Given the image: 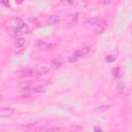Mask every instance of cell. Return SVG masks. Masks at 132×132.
Here are the masks:
<instances>
[{
  "instance_id": "obj_1",
  "label": "cell",
  "mask_w": 132,
  "mask_h": 132,
  "mask_svg": "<svg viewBox=\"0 0 132 132\" xmlns=\"http://www.w3.org/2000/svg\"><path fill=\"white\" fill-rule=\"evenodd\" d=\"M15 22H16V29H18L21 33H23V34H29L30 29H29L28 25L25 24V22H23V21L20 20V19H16Z\"/></svg>"
},
{
  "instance_id": "obj_2",
  "label": "cell",
  "mask_w": 132,
  "mask_h": 132,
  "mask_svg": "<svg viewBox=\"0 0 132 132\" xmlns=\"http://www.w3.org/2000/svg\"><path fill=\"white\" fill-rule=\"evenodd\" d=\"M95 27H96L95 32L97 34H102L105 31V29L107 28V23L105 21H98V23L96 24Z\"/></svg>"
},
{
  "instance_id": "obj_3",
  "label": "cell",
  "mask_w": 132,
  "mask_h": 132,
  "mask_svg": "<svg viewBox=\"0 0 132 132\" xmlns=\"http://www.w3.org/2000/svg\"><path fill=\"white\" fill-rule=\"evenodd\" d=\"M37 46L41 50H44V51H53L55 48V45L53 43H48V42H45V41H37Z\"/></svg>"
},
{
  "instance_id": "obj_4",
  "label": "cell",
  "mask_w": 132,
  "mask_h": 132,
  "mask_svg": "<svg viewBox=\"0 0 132 132\" xmlns=\"http://www.w3.org/2000/svg\"><path fill=\"white\" fill-rule=\"evenodd\" d=\"M75 54L78 56V58H86V57H88L89 55L92 54V48L89 47V46H88V47H84V48H81V50L76 51Z\"/></svg>"
},
{
  "instance_id": "obj_5",
  "label": "cell",
  "mask_w": 132,
  "mask_h": 132,
  "mask_svg": "<svg viewBox=\"0 0 132 132\" xmlns=\"http://www.w3.org/2000/svg\"><path fill=\"white\" fill-rule=\"evenodd\" d=\"M34 71H35L38 75H43V74H46V73L50 71V69H48L46 66H44V65L38 64V65H35Z\"/></svg>"
},
{
  "instance_id": "obj_6",
  "label": "cell",
  "mask_w": 132,
  "mask_h": 132,
  "mask_svg": "<svg viewBox=\"0 0 132 132\" xmlns=\"http://www.w3.org/2000/svg\"><path fill=\"white\" fill-rule=\"evenodd\" d=\"M118 55H119L118 50H112V51H111V52L106 56L105 61H106V62H108V63H111V62H113V61L117 59Z\"/></svg>"
},
{
  "instance_id": "obj_7",
  "label": "cell",
  "mask_w": 132,
  "mask_h": 132,
  "mask_svg": "<svg viewBox=\"0 0 132 132\" xmlns=\"http://www.w3.org/2000/svg\"><path fill=\"white\" fill-rule=\"evenodd\" d=\"M58 22H60V16L57 15V14H54V15H51L47 20H46V23L48 25H53V24H57Z\"/></svg>"
},
{
  "instance_id": "obj_8",
  "label": "cell",
  "mask_w": 132,
  "mask_h": 132,
  "mask_svg": "<svg viewBox=\"0 0 132 132\" xmlns=\"http://www.w3.org/2000/svg\"><path fill=\"white\" fill-rule=\"evenodd\" d=\"M25 43H26V39H25V38L20 37V38H16L14 45H15V47H16V48H22V47L25 45Z\"/></svg>"
},
{
  "instance_id": "obj_9",
  "label": "cell",
  "mask_w": 132,
  "mask_h": 132,
  "mask_svg": "<svg viewBox=\"0 0 132 132\" xmlns=\"http://www.w3.org/2000/svg\"><path fill=\"white\" fill-rule=\"evenodd\" d=\"M51 64H52V66H53L54 68H59L60 66H62L63 62H62V60H61V59L55 58V59H53V60L51 61Z\"/></svg>"
},
{
  "instance_id": "obj_10",
  "label": "cell",
  "mask_w": 132,
  "mask_h": 132,
  "mask_svg": "<svg viewBox=\"0 0 132 132\" xmlns=\"http://www.w3.org/2000/svg\"><path fill=\"white\" fill-rule=\"evenodd\" d=\"M78 59H79V58H78V56H77V55L74 53L73 55H71V56H69V57H68L67 61H68L69 63H74V62H76Z\"/></svg>"
},
{
  "instance_id": "obj_11",
  "label": "cell",
  "mask_w": 132,
  "mask_h": 132,
  "mask_svg": "<svg viewBox=\"0 0 132 132\" xmlns=\"http://www.w3.org/2000/svg\"><path fill=\"white\" fill-rule=\"evenodd\" d=\"M112 75H113V77H119L120 76V68L119 67H117L112 70Z\"/></svg>"
},
{
  "instance_id": "obj_12",
  "label": "cell",
  "mask_w": 132,
  "mask_h": 132,
  "mask_svg": "<svg viewBox=\"0 0 132 132\" xmlns=\"http://www.w3.org/2000/svg\"><path fill=\"white\" fill-rule=\"evenodd\" d=\"M61 3L64 5H72L74 3V0H61Z\"/></svg>"
},
{
  "instance_id": "obj_13",
  "label": "cell",
  "mask_w": 132,
  "mask_h": 132,
  "mask_svg": "<svg viewBox=\"0 0 132 132\" xmlns=\"http://www.w3.org/2000/svg\"><path fill=\"white\" fill-rule=\"evenodd\" d=\"M43 89H44V87H43L42 85H38V86H36V87L33 89V91H34V92H41V91H43Z\"/></svg>"
},
{
  "instance_id": "obj_14",
  "label": "cell",
  "mask_w": 132,
  "mask_h": 132,
  "mask_svg": "<svg viewBox=\"0 0 132 132\" xmlns=\"http://www.w3.org/2000/svg\"><path fill=\"white\" fill-rule=\"evenodd\" d=\"M30 85H31V81H24V82L22 84V87H23V88H25V89H27Z\"/></svg>"
},
{
  "instance_id": "obj_15",
  "label": "cell",
  "mask_w": 132,
  "mask_h": 132,
  "mask_svg": "<svg viewBox=\"0 0 132 132\" xmlns=\"http://www.w3.org/2000/svg\"><path fill=\"white\" fill-rule=\"evenodd\" d=\"M0 3H2V4L5 5V6H9V5H10L8 0H0Z\"/></svg>"
},
{
  "instance_id": "obj_16",
  "label": "cell",
  "mask_w": 132,
  "mask_h": 132,
  "mask_svg": "<svg viewBox=\"0 0 132 132\" xmlns=\"http://www.w3.org/2000/svg\"><path fill=\"white\" fill-rule=\"evenodd\" d=\"M31 72H32V71H31L30 69H25V70L23 71L24 75H30V74H31Z\"/></svg>"
},
{
  "instance_id": "obj_17",
  "label": "cell",
  "mask_w": 132,
  "mask_h": 132,
  "mask_svg": "<svg viewBox=\"0 0 132 132\" xmlns=\"http://www.w3.org/2000/svg\"><path fill=\"white\" fill-rule=\"evenodd\" d=\"M93 130L94 131H102V128H100V127H94Z\"/></svg>"
},
{
  "instance_id": "obj_18",
  "label": "cell",
  "mask_w": 132,
  "mask_h": 132,
  "mask_svg": "<svg viewBox=\"0 0 132 132\" xmlns=\"http://www.w3.org/2000/svg\"><path fill=\"white\" fill-rule=\"evenodd\" d=\"M71 129H74V130H76V129H80V127H74V126H71Z\"/></svg>"
},
{
  "instance_id": "obj_19",
  "label": "cell",
  "mask_w": 132,
  "mask_h": 132,
  "mask_svg": "<svg viewBox=\"0 0 132 132\" xmlns=\"http://www.w3.org/2000/svg\"><path fill=\"white\" fill-rule=\"evenodd\" d=\"M109 2H110V0H104V1H103L104 4H107V3H109Z\"/></svg>"
}]
</instances>
